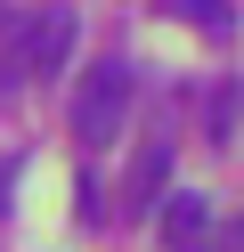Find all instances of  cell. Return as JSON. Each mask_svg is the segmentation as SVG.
Listing matches in <instances>:
<instances>
[{"label": "cell", "instance_id": "1", "mask_svg": "<svg viewBox=\"0 0 244 252\" xmlns=\"http://www.w3.org/2000/svg\"><path fill=\"white\" fill-rule=\"evenodd\" d=\"M122 114H130V65L106 57L81 82V98H73V138L81 147H106V138H122Z\"/></svg>", "mask_w": 244, "mask_h": 252}, {"label": "cell", "instance_id": "2", "mask_svg": "<svg viewBox=\"0 0 244 252\" xmlns=\"http://www.w3.org/2000/svg\"><path fill=\"white\" fill-rule=\"evenodd\" d=\"M65 49H73V8H33L25 25H16V41H8V73H57L65 65Z\"/></svg>", "mask_w": 244, "mask_h": 252}, {"label": "cell", "instance_id": "3", "mask_svg": "<svg viewBox=\"0 0 244 252\" xmlns=\"http://www.w3.org/2000/svg\"><path fill=\"white\" fill-rule=\"evenodd\" d=\"M155 228H163L171 252H211V244H220V212H211V195H195V187L155 195Z\"/></svg>", "mask_w": 244, "mask_h": 252}, {"label": "cell", "instance_id": "4", "mask_svg": "<svg viewBox=\"0 0 244 252\" xmlns=\"http://www.w3.org/2000/svg\"><path fill=\"white\" fill-rule=\"evenodd\" d=\"M171 187V138H146L130 163V212H155V195Z\"/></svg>", "mask_w": 244, "mask_h": 252}, {"label": "cell", "instance_id": "5", "mask_svg": "<svg viewBox=\"0 0 244 252\" xmlns=\"http://www.w3.org/2000/svg\"><path fill=\"white\" fill-rule=\"evenodd\" d=\"M163 8H171V17H187L195 33H211V41L236 33V8H228V0H163Z\"/></svg>", "mask_w": 244, "mask_h": 252}, {"label": "cell", "instance_id": "6", "mask_svg": "<svg viewBox=\"0 0 244 252\" xmlns=\"http://www.w3.org/2000/svg\"><path fill=\"white\" fill-rule=\"evenodd\" d=\"M73 195H81V228H98V220H106V195H98V179H90V171H81V187H73Z\"/></svg>", "mask_w": 244, "mask_h": 252}, {"label": "cell", "instance_id": "7", "mask_svg": "<svg viewBox=\"0 0 244 252\" xmlns=\"http://www.w3.org/2000/svg\"><path fill=\"white\" fill-rule=\"evenodd\" d=\"M0 212H8V171H0Z\"/></svg>", "mask_w": 244, "mask_h": 252}, {"label": "cell", "instance_id": "8", "mask_svg": "<svg viewBox=\"0 0 244 252\" xmlns=\"http://www.w3.org/2000/svg\"><path fill=\"white\" fill-rule=\"evenodd\" d=\"M228 244H236V252H244V228H228Z\"/></svg>", "mask_w": 244, "mask_h": 252}]
</instances>
